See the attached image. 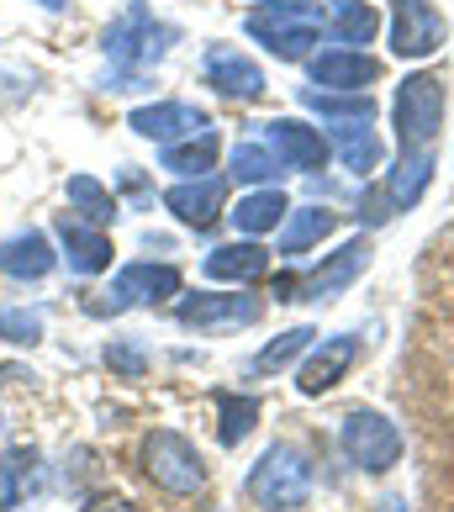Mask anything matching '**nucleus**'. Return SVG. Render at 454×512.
<instances>
[{
  "label": "nucleus",
  "instance_id": "1",
  "mask_svg": "<svg viewBox=\"0 0 454 512\" xmlns=\"http://www.w3.org/2000/svg\"><path fill=\"white\" fill-rule=\"evenodd\" d=\"M175 37H180V27L159 22V16L148 11L143 0H132V6H127L117 22L106 27V37H101V48H106V59H111L106 90H138V85H148V69L164 59Z\"/></svg>",
  "mask_w": 454,
  "mask_h": 512
},
{
  "label": "nucleus",
  "instance_id": "2",
  "mask_svg": "<svg viewBox=\"0 0 454 512\" xmlns=\"http://www.w3.org/2000/svg\"><path fill=\"white\" fill-rule=\"evenodd\" d=\"M243 32L254 37L264 53H275L280 64L312 59L317 37H323V11L307 6V0H270V6H254Z\"/></svg>",
  "mask_w": 454,
  "mask_h": 512
},
{
  "label": "nucleus",
  "instance_id": "3",
  "mask_svg": "<svg viewBox=\"0 0 454 512\" xmlns=\"http://www.w3.org/2000/svg\"><path fill=\"white\" fill-rule=\"evenodd\" d=\"M391 122H396V143L402 154H428L444 132V80L439 74H407L396 85V101H391Z\"/></svg>",
  "mask_w": 454,
  "mask_h": 512
},
{
  "label": "nucleus",
  "instance_id": "4",
  "mask_svg": "<svg viewBox=\"0 0 454 512\" xmlns=\"http://www.w3.org/2000/svg\"><path fill=\"white\" fill-rule=\"evenodd\" d=\"M312 497V465L296 444H270L249 470V502L264 512H296Z\"/></svg>",
  "mask_w": 454,
  "mask_h": 512
},
{
  "label": "nucleus",
  "instance_id": "5",
  "mask_svg": "<svg viewBox=\"0 0 454 512\" xmlns=\"http://www.w3.org/2000/svg\"><path fill=\"white\" fill-rule=\"evenodd\" d=\"M143 460V476L154 481L159 491H169V497H196V491L206 486V460L201 449L185 439V433L175 428H154L138 449Z\"/></svg>",
  "mask_w": 454,
  "mask_h": 512
},
{
  "label": "nucleus",
  "instance_id": "6",
  "mask_svg": "<svg viewBox=\"0 0 454 512\" xmlns=\"http://www.w3.org/2000/svg\"><path fill=\"white\" fill-rule=\"evenodd\" d=\"M338 449L349 454V465L370 470V476H386V470L402 460V433L386 412L375 407H354L344 417V428H338Z\"/></svg>",
  "mask_w": 454,
  "mask_h": 512
},
{
  "label": "nucleus",
  "instance_id": "7",
  "mask_svg": "<svg viewBox=\"0 0 454 512\" xmlns=\"http://www.w3.org/2000/svg\"><path fill=\"white\" fill-rule=\"evenodd\" d=\"M449 37V22L433 0H391V53L407 64L433 59Z\"/></svg>",
  "mask_w": 454,
  "mask_h": 512
},
{
  "label": "nucleus",
  "instance_id": "8",
  "mask_svg": "<svg viewBox=\"0 0 454 512\" xmlns=\"http://www.w3.org/2000/svg\"><path fill=\"white\" fill-rule=\"evenodd\" d=\"M180 296V270L175 264H122L111 280L106 301H96L90 312H127V307H159V301Z\"/></svg>",
  "mask_w": 454,
  "mask_h": 512
},
{
  "label": "nucleus",
  "instance_id": "9",
  "mask_svg": "<svg viewBox=\"0 0 454 512\" xmlns=\"http://www.w3.org/2000/svg\"><path fill=\"white\" fill-rule=\"evenodd\" d=\"M180 328H196V333H227V328H254V322L264 317V301L259 296H222V291H196V296H185L180 307Z\"/></svg>",
  "mask_w": 454,
  "mask_h": 512
},
{
  "label": "nucleus",
  "instance_id": "10",
  "mask_svg": "<svg viewBox=\"0 0 454 512\" xmlns=\"http://www.w3.org/2000/svg\"><path fill=\"white\" fill-rule=\"evenodd\" d=\"M201 74H206V85L222 90V96H233V101H259L264 90H270V85H264V69L243 48H233V43H212V48H206Z\"/></svg>",
  "mask_w": 454,
  "mask_h": 512
},
{
  "label": "nucleus",
  "instance_id": "11",
  "mask_svg": "<svg viewBox=\"0 0 454 512\" xmlns=\"http://www.w3.org/2000/svg\"><path fill=\"white\" fill-rule=\"evenodd\" d=\"M312 85L338 90V96H354V90H370L381 80V59H370L365 48H323L312 53Z\"/></svg>",
  "mask_w": 454,
  "mask_h": 512
},
{
  "label": "nucleus",
  "instance_id": "12",
  "mask_svg": "<svg viewBox=\"0 0 454 512\" xmlns=\"http://www.w3.org/2000/svg\"><path fill=\"white\" fill-rule=\"evenodd\" d=\"M264 143L275 148V159L286 164V169H301V175H312V169H323L328 164V138H323V127H307L301 117H275L270 127H264Z\"/></svg>",
  "mask_w": 454,
  "mask_h": 512
},
{
  "label": "nucleus",
  "instance_id": "13",
  "mask_svg": "<svg viewBox=\"0 0 454 512\" xmlns=\"http://www.w3.org/2000/svg\"><path fill=\"white\" fill-rule=\"evenodd\" d=\"M127 127L138 138H154V143H180V138H196V132H212V117L191 101H154V106L132 111Z\"/></svg>",
  "mask_w": 454,
  "mask_h": 512
},
{
  "label": "nucleus",
  "instance_id": "14",
  "mask_svg": "<svg viewBox=\"0 0 454 512\" xmlns=\"http://www.w3.org/2000/svg\"><path fill=\"white\" fill-rule=\"evenodd\" d=\"M365 264H370V238H349L338 254H328L317 270L296 286V301H328L338 291H349L359 275H365Z\"/></svg>",
  "mask_w": 454,
  "mask_h": 512
},
{
  "label": "nucleus",
  "instance_id": "15",
  "mask_svg": "<svg viewBox=\"0 0 454 512\" xmlns=\"http://www.w3.org/2000/svg\"><path fill=\"white\" fill-rule=\"evenodd\" d=\"M222 201H227V180L222 175H201V180H180L164 191V206L175 212L185 227H196V233H206L217 217H222Z\"/></svg>",
  "mask_w": 454,
  "mask_h": 512
},
{
  "label": "nucleus",
  "instance_id": "16",
  "mask_svg": "<svg viewBox=\"0 0 454 512\" xmlns=\"http://www.w3.org/2000/svg\"><path fill=\"white\" fill-rule=\"evenodd\" d=\"M53 233H59V243H64V259H69V270L74 275H101V270H111V238L101 233V227H90V222H80V217H59L53 222Z\"/></svg>",
  "mask_w": 454,
  "mask_h": 512
},
{
  "label": "nucleus",
  "instance_id": "17",
  "mask_svg": "<svg viewBox=\"0 0 454 512\" xmlns=\"http://www.w3.org/2000/svg\"><path fill=\"white\" fill-rule=\"evenodd\" d=\"M359 359V338L354 333H338V338H323V344L312 349V359L301 365V396H323V391H333L338 381L349 375V365Z\"/></svg>",
  "mask_w": 454,
  "mask_h": 512
},
{
  "label": "nucleus",
  "instance_id": "18",
  "mask_svg": "<svg viewBox=\"0 0 454 512\" xmlns=\"http://www.w3.org/2000/svg\"><path fill=\"white\" fill-rule=\"evenodd\" d=\"M323 32L333 48H365L375 43V32H381V11L370 6V0H333L328 16H323Z\"/></svg>",
  "mask_w": 454,
  "mask_h": 512
},
{
  "label": "nucleus",
  "instance_id": "19",
  "mask_svg": "<svg viewBox=\"0 0 454 512\" xmlns=\"http://www.w3.org/2000/svg\"><path fill=\"white\" fill-rule=\"evenodd\" d=\"M53 264H59V254H53V243L37 233V227L11 233L0 243V275H11V280H43Z\"/></svg>",
  "mask_w": 454,
  "mask_h": 512
},
{
  "label": "nucleus",
  "instance_id": "20",
  "mask_svg": "<svg viewBox=\"0 0 454 512\" xmlns=\"http://www.w3.org/2000/svg\"><path fill=\"white\" fill-rule=\"evenodd\" d=\"M201 270L212 275V280H233V286H243V280H259L264 270H270V249H264V243H254V238L222 243V249L206 254Z\"/></svg>",
  "mask_w": 454,
  "mask_h": 512
},
{
  "label": "nucleus",
  "instance_id": "21",
  "mask_svg": "<svg viewBox=\"0 0 454 512\" xmlns=\"http://www.w3.org/2000/svg\"><path fill=\"white\" fill-rule=\"evenodd\" d=\"M338 227V217L328 212V206H291L286 222H280V254L296 259V254H307L312 243H323L328 233Z\"/></svg>",
  "mask_w": 454,
  "mask_h": 512
},
{
  "label": "nucleus",
  "instance_id": "22",
  "mask_svg": "<svg viewBox=\"0 0 454 512\" xmlns=\"http://www.w3.org/2000/svg\"><path fill=\"white\" fill-rule=\"evenodd\" d=\"M328 138L338 148V159H344V169H354V175L381 169V138H375L370 122H328Z\"/></svg>",
  "mask_w": 454,
  "mask_h": 512
},
{
  "label": "nucleus",
  "instance_id": "23",
  "mask_svg": "<svg viewBox=\"0 0 454 512\" xmlns=\"http://www.w3.org/2000/svg\"><path fill=\"white\" fill-rule=\"evenodd\" d=\"M212 164H217V132H196V138L164 143V154H159V169H169V175H180V180L212 175Z\"/></svg>",
  "mask_w": 454,
  "mask_h": 512
},
{
  "label": "nucleus",
  "instance_id": "24",
  "mask_svg": "<svg viewBox=\"0 0 454 512\" xmlns=\"http://www.w3.org/2000/svg\"><path fill=\"white\" fill-rule=\"evenodd\" d=\"M69 212L90 227H106V222H117V196L96 175H74L69 180Z\"/></svg>",
  "mask_w": 454,
  "mask_h": 512
},
{
  "label": "nucleus",
  "instance_id": "25",
  "mask_svg": "<svg viewBox=\"0 0 454 512\" xmlns=\"http://www.w3.org/2000/svg\"><path fill=\"white\" fill-rule=\"evenodd\" d=\"M286 212H291V201L280 196V191H254V196H243V201H238L233 222H238V233H243V238H259V233H270V227L286 222Z\"/></svg>",
  "mask_w": 454,
  "mask_h": 512
},
{
  "label": "nucleus",
  "instance_id": "26",
  "mask_svg": "<svg viewBox=\"0 0 454 512\" xmlns=\"http://www.w3.org/2000/svg\"><path fill=\"white\" fill-rule=\"evenodd\" d=\"M217 412H222V423H217V439L233 449V444H243L254 433V423H259V402L254 396H233V391H222L217 396Z\"/></svg>",
  "mask_w": 454,
  "mask_h": 512
},
{
  "label": "nucleus",
  "instance_id": "27",
  "mask_svg": "<svg viewBox=\"0 0 454 512\" xmlns=\"http://www.w3.org/2000/svg\"><path fill=\"white\" fill-rule=\"evenodd\" d=\"M280 164L275 159V148L270 143H238L233 148V180H243V185H270V180H280Z\"/></svg>",
  "mask_w": 454,
  "mask_h": 512
},
{
  "label": "nucleus",
  "instance_id": "28",
  "mask_svg": "<svg viewBox=\"0 0 454 512\" xmlns=\"http://www.w3.org/2000/svg\"><path fill=\"white\" fill-rule=\"evenodd\" d=\"M312 328H291V333H280L275 344H264L259 354H254V375H275V370H286L296 354H307L312 349Z\"/></svg>",
  "mask_w": 454,
  "mask_h": 512
},
{
  "label": "nucleus",
  "instance_id": "29",
  "mask_svg": "<svg viewBox=\"0 0 454 512\" xmlns=\"http://www.w3.org/2000/svg\"><path fill=\"white\" fill-rule=\"evenodd\" d=\"M32 465H37L32 449H6L0 454V512H11L16 502H22V486L32 481Z\"/></svg>",
  "mask_w": 454,
  "mask_h": 512
},
{
  "label": "nucleus",
  "instance_id": "30",
  "mask_svg": "<svg viewBox=\"0 0 454 512\" xmlns=\"http://www.w3.org/2000/svg\"><path fill=\"white\" fill-rule=\"evenodd\" d=\"M37 338H43V312H27V307H0V344L32 349Z\"/></svg>",
  "mask_w": 454,
  "mask_h": 512
},
{
  "label": "nucleus",
  "instance_id": "31",
  "mask_svg": "<svg viewBox=\"0 0 454 512\" xmlns=\"http://www.w3.org/2000/svg\"><path fill=\"white\" fill-rule=\"evenodd\" d=\"M106 365L122 375V381H143L148 375V354H143V344H132V338H111L106 344Z\"/></svg>",
  "mask_w": 454,
  "mask_h": 512
},
{
  "label": "nucleus",
  "instance_id": "32",
  "mask_svg": "<svg viewBox=\"0 0 454 512\" xmlns=\"http://www.w3.org/2000/svg\"><path fill=\"white\" fill-rule=\"evenodd\" d=\"M80 512H132V502H127V497H111V491H101V497H90Z\"/></svg>",
  "mask_w": 454,
  "mask_h": 512
},
{
  "label": "nucleus",
  "instance_id": "33",
  "mask_svg": "<svg viewBox=\"0 0 454 512\" xmlns=\"http://www.w3.org/2000/svg\"><path fill=\"white\" fill-rule=\"evenodd\" d=\"M37 6H43V11H64L69 0H37Z\"/></svg>",
  "mask_w": 454,
  "mask_h": 512
},
{
  "label": "nucleus",
  "instance_id": "34",
  "mask_svg": "<svg viewBox=\"0 0 454 512\" xmlns=\"http://www.w3.org/2000/svg\"><path fill=\"white\" fill-rule=\"evenodd\" d=\"M212 512H217V507H212Z\"/></svg>",
  "mask_w": 454,
  "mask_h": 512
}]
</instances>
